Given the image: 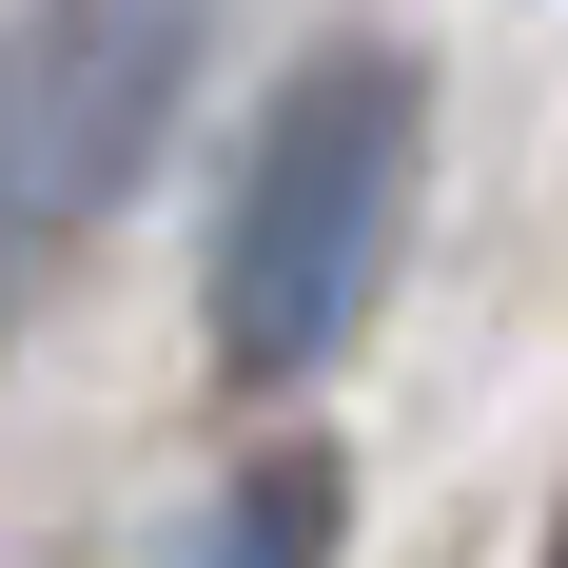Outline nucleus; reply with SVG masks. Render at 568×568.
Instances as JSON below:
<instances>
[{"label": "nucleus", "instance_id": "1", "mask_svg": "<svg viewBox=\"0 0 568 568\" xmlns=\"http://www.w3.org/2000/svg\"><path fill=\"white\" fill-rule=\"evenodd\" d=\"M412 158H432V59L393 40H314L255 99V138L216 176V255H196V353L235 393H294L353 353V314L412 235Z\"/></svg>", "mask_w": 568, "mask_h": 568}, {"label": "nucleus", "instance_id": "2", "mask_svg": "<svg viewBox=\"0 0 568 568\" xmlns=\"http://www.w3.org/2000/svg\"><path fill=\"white\" fill-rule=\"evenodd\" d=\"M216 20L235 0H20V20H0V353H20V314L99 255V216L176 158Z\"/></svg>", "mask_w": 568, "mask_h": 568}, {"label": "nucleus", "instance_id": "3", "mask_svg": "<svg viewBox=\"0 0 568 568\" xmlns=\"http://www.w3.org/2000/svg\"><path fill=\"white\" fill-rule=\"evenodd\" d=\"M334 529H353V470L314 452V432H275V452L216 470V510L176 529L158 568H334Z\"/></svg>", "mask_w": 568, "mask_h": 568}, {"label": "nucleus", "instance_id": "4", "mask_svg": "<svg viewBox=\"0 0 568 568\" xmlns=\"http://www.w3.org/2000/svg\"><path fill=\"white\" fill-rule=\"evenodd\" d=\"M549 568H568V529H549Z\"/></svg>", "mask_w": 568, "mask_h": 568}]
</instances>
